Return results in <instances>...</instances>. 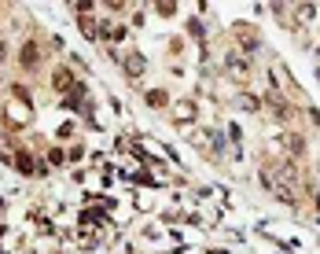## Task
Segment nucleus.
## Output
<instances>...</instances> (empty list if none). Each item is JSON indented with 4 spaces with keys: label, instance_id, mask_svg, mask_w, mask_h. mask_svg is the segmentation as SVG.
<instances>
[{
    "label": "nucleus",
    "instance_id": "2",
    "mask_svg": "<svg viewBox=\"0 0 320 254\" xmlns=\"http://www.w3.org/2000/svg\"><path fill=\"white\" fill-rule=\"evenodd\" d=\"M18 166H22V169H26V173H30V169H33V162H30V155H26V151H22V155H18Z\"/></svg>",
    "mask_w": 320,
    "mask_h": 254
},
{
    "label": "nucleus",
    "instance_id": "1",
    "mask_svg": "<svg viewBox=\"0 0 320 254\" xmlns=\"http://www.w3.org/2000/svg\"><path fill=\"white\" fill-rule=\"evenodd\" d=\"M33 63H37V48L26 44V48H22V67H33Z\"/></svg>",
    "mask_w": 320,
    "mask_h": 254
}]
</instances>
